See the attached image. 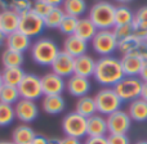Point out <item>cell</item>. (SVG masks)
Listing matches in <instances>:
<instances>
[{
  "mask_svg": "<svg viewBox=\"0 0 147 144\" xmlns=\"http://www.w3.org/2000/svg\"><path fill=\"white\" fill-rule=\"evenodd\" d=\"M20 95L22 99H28V100L36 102L43 95V89H41V81L40 77L35 73H26L23 80L17 86Z\"/></svg>",
  "mask_w": 147,
  "mask_h": 144,
  "instance_id": "obj_9",
  "label": "cell"
},
{
  "mask_svg": "<svg viewBox=\"0 0 147 144\" xmlns=\"http://www.w3.org/2000/svg\"><path fill=\"white\" fill-rule=\"evenodd\" d=\"M31 144H49V142L45 137H43V135H36Z\"/></svg>",
  "mask_w": 147,
  "mask_h": 144,
  "instance_id": "obj_44",
  "label": "cell"
},
{
  "mask_svg": "<svg viewBox=\"0 0 147 144\" xmlns=\"http://www.w3.org/2000/svg\"><path fill=\"white\" fill-rule=\"evenodd\" d=\"M142 85H143V81L140 77L124 76L114 86V90L117 94V96L121 99L123 103H130V102L141 98Z\"/></svg>",
  "mask_w": 147,
  "mask_h": 144,
  "instance_id": "obj_5",
  "label": "cell"
},
{
  "mask_svg": "<svg viewBox=\"0 0 147 144\" xmlns=\"http://www.w3.org/2000/svg\"><path fill=\"white\" fill-rule=\"evenodd\" d=\"M145 40H146V41H147V33H146V38H145Z\"/></svg>",
  "mask_w": 147,
  "mask_h": 144,
  "instance_id": "obj_54",
  "label": "cell"
},
{
  "mask_svg": "<svg viewBox=\"0 0 147 144\" xmlns=\"http://www.w3.org/2000/svg\"><path fill=\"white\" fill-rule=\"evenodd\" d=\"M115 5L107 0L94 3L88 13V18L97 30H112L115 27Z\"/></svg>",
  "mask_w": 147,
  "mask_h": 144,
  "instance_id": "obj_2",
  "label": "cell"
},
{
  "mask_svg": "<svg viewBox=\"0 0 147 144\" xmlns=\"http://www.w3.org/2000/svg\"><path fill=\"white\" fill-rule=\"evenodd\" d=\"M97 31H98L97 27L88 17H81L78 21V26H76V30L74 35H76L78 38L83 39L84 41L88 43V41H92V39L94 38Z\"/></svg>",
  "mask_w": 147,
  "mask_h": 144,
  "instance_id": "obj_22",
  "label": "cell"
},
{
  "mask_svg": "<svg viewBox=\"0 0 147 144\" xmlns=\"http://www.w3.org/2000/svg\"><path fill=\"white\" fill-rule=\"evenodd\" d=\"M134 54H137L143 62H147V41L146 40H142L138 45V48L136 49Z\"/></svg>",
  "mask_w": 147,
  "mask_h": 144,
  "instance_id": "obj_40",
  "label": "cell"
},
{
  "mask_svg": "<svg viewBox=\"0 0 147 144\" xmlns=\"http://www.w3.org/2000/svg\"><path fill=\"white\" fill-rule=\"evenodd\" d=\"M62 131L66 137L78 139L86 137V119L75 111L70 112L62 120Z\"/></svg>",
  "mask_w": 147,
  "mask_h": 144,
  "instance_id": "obj_8",
  "label": "cell"
},
{
  "mask_svg": "<svg viewBox=\"0 0 147 144\" xmlns=\"http://www.w3.org/2000/svg\"><path fill=\"white\" fill-rule=\"evenodd\" d=\"M49 144H61V139H58V138H51V139H48Z\"/></svg>",
  "mask_w": 147,
  "mask_h": 144,
  "instance_id": "obj_48",
  "label": "cell"
},
{
  "mask_svg": "<svg viewBox=\"0 0 147 144\" xmlns=\"http://www.w3.org/2000/svg\"><path fill=\"white\" fill-rule=\"evenodd\" d=\"M31 58L36 64L52 66L54 59L59 54V48L54 40L49 38H40L31 45Z\"/></svg>",
  "mask_w": 147,
  "mask_h": 144,
  "instance_id": "obj_3",
  "label": "cell"
},
{
  "mask_svg": "<svg viewBox=\"0 0 147 144\" xmlns=\"http://www.w3.org/2000/svg\"><path fill=\"white\" fill-rule=\"evenodd\" d=\"M53 8L54 7H52L51 4H48L44 0H34L32 1V10L41 18H45L53 10Z\"/></svg>",
  "mask_w": 147,
  "mask_h": 144,
  "instance_id": "obj_36",
  "label": "cell"
},
{
  "mask_svg": "<svg viewBox=\"0 0 147 144\" xmlns=\"http://www.w3.org/2000/svg\"><path fill=\"white\" fill-rule=\"evenodd\" d=\"M86 50H88V43L84 41L83 39L78 38L76 35H70L65 39L63 52H66L74 58H78V57L86 54Z\"/></svg>",
  "mask_w": 147,
  "mask_h": 144,
  "instance_id": "obj_19",
  "label": "cell"
},
{
  "mask_svg": "<svg viewBox=\"0 0 147 144\" xmlns=\"http://www.w3.org/2000/svg\"><path fill=\"white\" fill-rule=\"evenodd\" d=\"M61 144H84L81 139L78 138H71V137H65L61 139Z\"/></svg>",
  "mask_w": 147,
  "mask_h": 144,
  "instance_id": "obj_43",
  "label": "cell"
},
{
  "mask_svg": "<svg viewBox=\"0 0 147 144\" xmlns=\"http://www.w3.org/2000/svg\"><path fill=\"white\" fill-rule=\"evenodd\" d=\"M136 144H147V140H138Z\"/></svg>",
  "mask_w": 147,
  "mask_h": 144,
  "instance_id": "obj_53",
  "label": "cell"
},
{
  "mask_svg": "<svg viewBox=\"0 0 147 144\" xmlns=\"http://www.w3.org/2000/svg\"><path fill=\"white\" fill-rule=\"evenodd\" d=\"M124 76L121 62L116 57L109 56L97 59L93 77L103 88H114Z\"/></svg>",
  "mask_w": 147,
  "mask_h": 144,
  "instance_id": "obj_1",
  "label": "cell"
},
{
  "mask_svg": "<svg viewBox=\"0 0 147 144\" xmlns=\"http://www.w3.org/2000/svg\"><path fill=\"white\" fill-rule=\"evenodd\" d=\"M5 38H7V36H5L4 33L0 31V46H1L3 44H5Z\"/></svg>",
  "mask_w": 147,
  "mask_h": 144,
  "instance_id": "obj_49",
  "label": "cell"
},
{
  "mask_svg": "<svg viewBox=\"0 0 147 144\" xmlns=\"http://www.w3.org/2000/svg\"><path fill=\"white\" fill-rule=\"evenodd\" d=\"M41 108L48 115H59L65 111L66 103L62 95H44L41 100Z\"/></svg>",
  "mask_w": 147,
  "mask_h": 144,
  "instance_id": "obj_21",
  "label": "cell"
},
{
  "mask_svg": "<svg viewBox=\"0 0 147 144\" xmlns=\"http://www.w3.org/2000/svg\"><path fill=\"white\" fill-rule=\"evenodd\" d=\"M62 9L67 15H72L76 18H81L88 9L85 0H63Z\"/></svg>",
  "mask_w": 147,
  "mask_h": 144,
  "instance_id": "obj_27",
  "label": "cell"
},
{
  "mask_svg": "<svg viewBox=\"0 0 147 144\" xmlns=\"http://www.w3.org/2000/svg\"><path fill=\"white\" fill-rule=\"evenodd\" d=\"M120 62H121V67H123L124 75L129 76V77H138L141 73V70H142V67H143V63H145V62L134 53L123 56Z\"/></svg>",
  "mask_w": 147,
  "mask_h": 144,
  "instance_id": "obj_18",
  "label": "cell"
},
{
  "mask_svg": "<svg viewBox=\"0 0 147 144\" xmlns=\"http://www.w3.org/2000/svg\"><path fill=\"white\" fill-rule=\"evenodd\" d=\"M52 72H54L56 75L61 76L63 78H69L70 76L74 75V68H75V58L71 57L70 54H67L66 52H59V54L57 56V58L54 59V62L51 66Z\"/></svg>",
  "mask_w": 147,
  "mask_h": 144,
  "instance_id": "obj_13",
  "label": "cell"
},
{
  "mask_svg": "<svg viewBox=\"0 0 147 144\" xmlns=\"http://www.w3.org/2000/svg\"><path fill=\"white\" fill-rule=\"evenodd\" d=\"M65 15V10L62 9V7H54L53 10L44 18V23H45L47 28H58L61 22L63 21Z\"/></svg>",
  "mask_w": 147,
  "mask_h": 144,
  "instance_id": "obj_33",
  "label": "cell"
},
{
  "mask_svg": "<svg viewBox=\"0 0 147 144\" xmlns=\"http://www.w3.org/2000/svg\"><path fill=\"white\" fill-rule=\"evenodd\" d=\"M20 27V14L14 10H1L0 12V31L5 36L18 31Z\"/></svg>",
  "mask_w": 147,
  "mask_h": 144,
  "instance_id": "obj_17",
  "label": "cell"
},
{
  "mask_svg": "<svg viewBox=\"0 0 147 144\" xmlns=\"http://www.w3.org/2000/svg\"><path fill=\"white\" fill-rule=\"evenodd\" d=\"M20 99H21L20 91H18V89L16 86L3 85V88L0 89V103L14 106Z\"/></svg>",
  "mask_w": 147,
  "mask_h": 144,
  "instance_id": "obj_31",
  "label": "cell"
},
{
  "mask_svg": "<svg viewBox=\"0 0 147 144\" xmlns=\"http://www.w3.org/2000/svg\"><path fill=\"white\" fill-rule=\"evenodd\" d=\"M133 28H134V35L138 36L141 40H145L147 33V5L138 8L134 12Z\"/></svg>",
  "mask_w": 147,
  "mask_h": 144,
  "instance_id": "obj_23",
  "label": "cell"
},
{
  "mask_svg": "<svg viewBox=\"0 0 147 144\" xmlns=\"http://www.w3.org/2000/svg\"><path fill=\"white\" fill-rule=\"evenodd\" d=\"M96 59L90 57L89 54H84L81 57L75 58V68H74V75L81 76V77H92L94 75L96 70Z\"/></svg>",
  "mask_w": 147,
  "mask_h": 144,
  "instance_id": "obj_20",
  "label": "cell"
},
{
  "mask_svg": "<svg viewBox=\"0 0 147 144\" xmlns=\"http://www.w3.org/2000/svg\"><path fill=\"white\" fill-rule=\"evenodd\" d=\"M0 144H16V143H13L12 140H0Z\"/></svg>",
  "mask_w": 147,
  "mask_h": 144,
  "instance_id": "obj_50",
  "label": "cell"
},
{
  "mask_svg": "<svg viewBox=\"0 0 147 144\" xmlns=\"http://www.w3.org/2000/svg\"><path fill=\"white\" fill-rule=\"evenodd\" d=\"M109 134L106 117L99 113L86 119V137H106Z\"/></svg>",
  "mask_w": 147,
  "mask_h": 144,
  "instance_id": "obj_16",
  "label": "cell"
},
{
  "mask_svg": "<svg viewBox=\"0 0 147 144\" xmlns=\"http://www.w3.org/2000/svg\"><path fill=\"white\" fill-rule=\"evenodd\" d=\"M109 134H128L132 127V119L128 112L119 109L106 117Z\"/></svg>",
  "mask_w": 147,
  "mask_h": 144,
  "instance_id": "obj_10",
  "label": "cell"
},
{
  "mask_svg": "<svg viewBox=\"0 0 147 144\" xmlns=\"http://www.w3.org/2000/svg\"><path fill=\"white\" fill-rule=\"evenodd\" d=\"M141 41L142 40L136 35H132V36H129V38H125V39H123V40L117 41V52H119L121 56H127V54L134 53Z\"/></svg>",
  "mask_w": 147,
  "mask_h": 144,
  "instance_id": "obj_32",
  "label": "cell"
},
{
  "mask_svg": "<svg viewBox=\"0 0 147 144\" xmlns=\"http://www.w3.org/2000/svg\"><path fill=\"white\" fill-rule=\"evenodd\" d=\"M26 72L22 70V67H13V68H4L1 72L3 82L4 85L16 86L17 88L20 82L23 80Z\"/></svg>",
  "mask_w": 147,
  "mask_h": 144,
  "instance_id": "obj_28",
  "label": "cell"
},
{
  "mask_svg": "<svg viewBox=\"0 0 147 144\" xmlns=\"http://www.w3.org/2000/svg\"><path fill=\"white\" fill-rule=\"evenodd\" d=\"M16 120L14 106L0 103V127L10 125Z\"/></svg>",
  "mask_w": 147,
  "mask_h": 144,
  "instance_id": "obj_34",
  "label": "cell"
},
{
  "mask_svg": "<svg viewBox=\"0 0 147 144\" xmlns=\"http://www.w3.org/2000/svg\"><path fill=\"white\" fill-rule=\"evenodd\" d=\"M141 98L147 102V82H143L142 85V91H141Z\"/></svg>",
  "mask_w": 147,
  "mask_h": 144,
  "instance_id": "obj_47",
  "label": "cell"
},
{
  "mask_svg": "<svg viewBox=\"0 0 147 144\" xmlns=\"http://www.w3.org/2000/svg\"><path fill=\"white\" fill-rule=\"evenodd\" d=\"M43 95H62L66 89V81L63 77L54 72H48L40 77Z\"/></svg>",
  "mask_w": 147,
  "mask_h": 144,
  "instance_id": "obj_12",
  "label": "cell"
},
{
  "mask_svg": "<svg viewBox=\"0 0 147 144\" xmlns=\"http://www.w3.org/2000/svg\"><path fill=\"white\" fill-rule=\"evenodd\" d=\"M23 54L18 52L5 49L1 54V63L4 68H13V67H21L23 64Z\"/></svg>",
  "mask_w": 147,
  "mask_h": 144,
  "instance_id": "obj_29",
  "label": "cell"
},
{
  "mask_svg": "<svg viewBox=\"0 0 147 144\" xmlns=\"http://www.w3.org/2000/svg\"><path fill=\"white\" fill-rule=\"evenodd\" d=\"M5 45H7V49H10V50H14L23 54L28 49H31L32 41H31V39L27 35H25L23 32H21L18 30L5 38Z\"/></svg>",
  "mask_w": 147,
  "mask_h": 144,
  "instance_id": "obj_15",
  "label": "cell"
},
{
  "mask_svg": "<svg viewBox=\"0 0 147 144\" xmlns=\"http://www.w3.org/2000/svg\"><path fill=\"white\" fill-rule=\"evenodd\" d=\"M128 115L132 121L136 122H146L147 121V102L142 98L130 102L128 106Z\"/></svg>",
  "mask_w": 147,
  "mask_h": 144,
  "instance_id": "obj_24",
  "label": "cell"
},
{
  "mask_svg": "<svg viewBox=\"0 0 147 144\" xmlns=\"http://www.w3.org/2000/svg\"><path fill=\"white\" fill-rule=\"evenodd\" d=\"M112 32H114L115 38L117 39V41L123 40L125 38H129V36L134 35V28H133V23L130 25H121V26H115L112 28Z\"/></svg>",
  "mask_w": 147,
  "mask_h": 144,
  "instance_id": "obj_37",
  "label": "cell"
},
{
  "mask_svg": "<svg viewBox=\"0 0 147 144\" xmlns=\"http://www.w3.org/2000/svg\"><path fill=\"white\" fill-rule=\"evenodd\" d=\"M116 1L121 3V4H125V3H130V1H133V0H116Z\"/></svg>",
  "mask_w": 147,
  "mask_h": 144,
  "instance_id": "obj_51",
  "label": "cell"
},
{
  "mask_svg": "<svg viewBox=\"0 0 147 144\" xmlns=\"http://www.w3.org/2000/svg\"><path fill=\"white\" fill-rule=\"evenodd\" d=\"M44 1L51 4L52 7H61V5L63 4V0H44Z\"/></svg>",
  "mask_w": 147,
  "mask_h": 144,
  "instance_id": "obj_46",
  "label": "cell"
},
{
  "mask_svg": "<svg viewBox=\"0 0 147 144\" xmlns=\"http://www.w3.org/2000/svg\"><path fill=\"white\" fill-rule=\"evenodd\" d=\"M78 21H79V18L66 14L63 18V21H62L61 25H59L58 30L61 31L62 33H65L66 36L74 35V33H75V30H76V26H78Z\"/></svg>",
  "mask_w": 147,
  "mask_h": 144,
  "instance_id": "obj_35",
  "label": "cell"
},
{
  "mask_svg": "<svg viewBox=\"0 0 147 144\" xmlns=\"http://www.w3.org/2000/svg\"><path fill=\"white\" fill-rule=\"evenodd\" d=\"M75 112L79 113L80 116L89 119L93 115L97 113V106H96V100H94V96L90 95H85L78 98L75 104Z\"/></svg>",
  "mask_w": 147,
  "mask_h": 144,
  "instance_id": "obj_25",
  "label": "cell"
},
{
  "mask_svg": "<svg viewBox=\"0 0 147 144\" xmlns=\"http://www.w3.org/2000/svg\"><path fill=\"white\" fill-rule=\"evenodd\" d=\"M16 0H0V9L1 10H13Z\"/></svg>",
  "mask_w": 147,
  "mask_h": 144,
  "instance_id": "obj_42",
  "label": "cell"
},
{
  "mask_svg": "<svg viewBox=\"0 0 147 144\" xmlns=\"http://www.w3.org/2000/svg\"><path fill=\"white\" fill-rule=\"evenodd\" d=\"M107 142L109 144H130V139L127 134H109Z\"/></svg>",
  "mask_w": 147,
  "mask_h": 144,
  "instance_id": "obj_39",
  "label": "cell"
},
{
  "mask_svg": "<svg viewBox=\"0 0 147 144\" xmlns=\"http://www.w3.org/2000/svg\"><path fill=\"white\" fill-rule=\"evenodd\" d=\"M97 1H102V0H96V3H97Z\"/></svg>",
  "mask_w": 147,
  "mask_h": 144,
  "instance_id": "obj_55",
  "label": "cell"
},
{
  "mask_svg": "<svg viewBox=\"0 0 147 144\" xmlns=\"http://www.w3.org/2000/svg\"><path fill=\"white\" fill-rule=\"evenodd\" d=\"M92 48L101 57L112 56L117 50V39L112 30H98L92 39Z\"/></svg>",
  "mask_w": 147,
  "mask_h": 144,
  "instance_id": "obj_6",
  "label": "cell"
},
{
  "mask_svg": "<svg viewBox=\"0 0 147 144\" xmlns=\"http://www.w3.org/2000/svg\"><path fill=\"white\" fill-rule=\"evenodd\" d=\"M45 28L44 18L39 17L32 9L20 14V27L18 30L27 35L30 39L38 38Z\"/></svg>",
  "mask_w": 147,
  "mask_h": 144,
  "instance_id": "obj_7",
  "label": "cell"
},
{
  "mask_svg": "<svg viewBox=\"0 0 147 144\" xmlns=\"http://www.w3.org/2000/svg\"><path fill=\"white\" fill-rule=\"evenodd\" d=\"M138 77H140L143 82H147V62L143 63V67H142V70H141V73Z\"/></svg>",
  "mask_w": 147,
  "mask_h": 144,
  "instance_id": "obj_45",
  "label": "cell"
},
{
  "mask_svg": "<svg viewBox=\"0 0 147 144\" xmlns=\"http://www.w3.org/2000/svg\"><path fill=\"white\" fill-rule=\"evenodd\" d=\"M30 9H32V0H16L13 10L17 12L18 14H22Z\"/></svg>",
  "mask_w": 147,
  "mask_h": 144,
  "instance_id": "obj_38",
  "label": "cell"
},
{
  "mask_svg": "<svg viewBox=\"0 0 147 144\" xmlns=\"http://www.w3.org/2000/svg\"><path fill=\"white\" fill-rule=\"evenodd\" d=\"M14 113L16 119L23 124H30L35 121L39 116V107L34 100L21 98L14 104Z\"/></svg>",
  "mask_w": 147,
  "mask_h": 144,
  "instance_id": "obj_11",
  "label": "cell"
},
{
  "mask_svg": "<svg viewBox=\"0 0 147 144\" xmlns=\"http://www.w3.org/2000/svg\"><path fill=\"white\" fill-rule=\"evenodd\" d=\"M84 144H109L107 137H86Z\"/></svg>",
  "mask_w": 147,
  "mask_h": 144,
  "instance_id": "obj_41",
  "label": "cell"
},
{
  "mask_svg": "<svg viewBox=\"0 0 147 144\" xmlns=\"http://www.w3.org/2000/svg\"><path fill=\"white\" fill-rule=\"evenodd\" d=\"M134 19V12L129 7L121 4L115 8V26L130 25Z\"/></svg>",
  "mask_w": 147,
  "mask_h": 144,
  "instance_id": "obj_30",
  "label": "cell"
},
{
  "mask_svg": "<svg viewBox=\"0 0 147 144\" xmlns=\"http://www.w3.org/2000/svg\"><path fill=\"white\" fill-rule=\"evenodd\" d=\"M36 137L35 131L31 126L26 124L18 125L12 133V142L16 144H31Z\"/></svg>",
  "mask_w": 147,
  "mask_h": 144,
  "instance_id": "obj_26",
  "label": "cell"
},
{
  "mask_svg": "<svg viewBox=\"0 0 147 144\" xmlns=\"http://www.w3.org/2000/svg\"><path fill=\"white\" fill-rule=\"evenodd\" d=\"M90 89H92V84L89 81V78L86 77L72 75L66 81V90L72 96H76V98H81V96L88 95Z\"/></svg>",
  "mask_w": 147,
  "mask_h": 144,
  "instance_id": "obj_14",
  "label": "cell"
},
{
  "mask_svg": "<svg viewBox=\"0 0 147 144\" xmlns=\"http://www.w3.org/2000/svg\"><path fill=\"white\" fill-rule=\"evenodd\" d=\"M97 106V113L107 117L109 115L121 109L123 102L115 93L114 88H102L94 95Z\"/></svg>",
  "mask_w": 147,
  "mask_h": 144,
  "instance_id": "obj_4",
  "label": "cell"
},
{
  "mask_svg": "<svg viewBox=\"0 0 147 144\" xmlns=\"http://www.w3.org/2000/svg\"><path fill=\"white\" fill-rule=\"evenodd\" d=\"M3 85H4V82H3V77H1V72H0V89L3 88Z\"/></svg>",
  "mask_w": 147,
  "mask_h": 144,
  "instance_id": "obj_52",
  "label": "cell"
}]
</instances>
